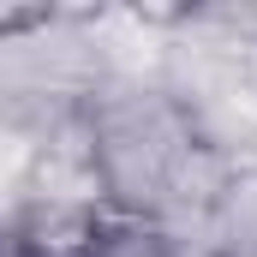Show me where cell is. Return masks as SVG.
<instances>
[{"label": "cell", "instance_id": "7a4b0ae2", "mask_svg": "<svg viewBox=\"0 0 257 257\" xmlns=\"http://www.w3.org/2000/svg\"><path fill=\"white\" fill-rule=\"evenodd\" d=\"M84 257H192V239L180 227H156V221H126L108 215V227L96 233V245Z\"/></svg>", "mask_w": 257, "mask_h": 257}, {"label": "cell", "instance_id": "6da1fadb", "mask_svg": "<svg viewBox=\"0 0 257 257\" xmlns=\"http://www.w3.org/2000/svg\"><path fill=\"white\" fill-rule=\"evenodd\" d=\"M78 132L102 203L126 221L192 233L233 174V156L203 132L192 102L162 78L156 54L108 72L90 90Z\"/></svg>", "mask_w": 257, "mask_h": 257}]
</instances>
